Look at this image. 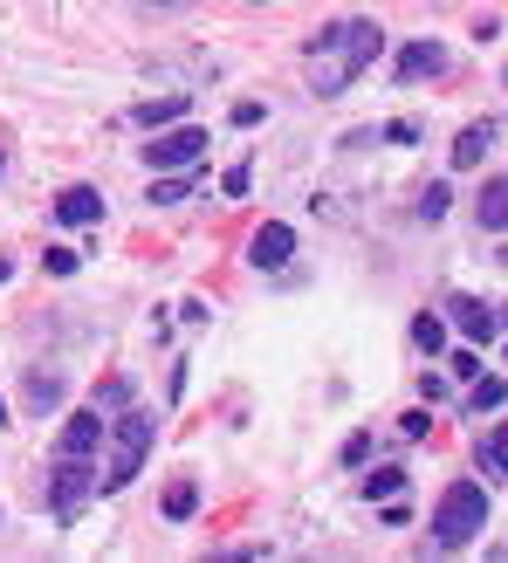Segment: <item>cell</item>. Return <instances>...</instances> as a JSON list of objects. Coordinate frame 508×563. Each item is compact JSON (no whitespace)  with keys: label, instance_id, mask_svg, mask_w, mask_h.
I'll list each match as a JSON object with an SVG mask.
<instances>
[{"label":"cell","instance_id":"1","mask_svg":"<svg viewBox=\"0 0 508 563\" xmlns=\"http://www.w3.org/2000/svg\"><path fill=\"white\" fill-rule=\"evenodd\" d=\"M378 48H385L378 21H336L330 35H317L309 42V82H317V97H344L378 63Z\"/></svg>","mask_w":508,"mask_h":563},{"label":"cell","instance_id":"2","mask_svg":"<svg viewBox=\"0 0 508 563\" xmlns=\"http://www.w3.org/2000/svg\"><path fill=\"white\" fill-rule=\"evenodd\" d=\"M152 440H158V419L131 406V412L118 419V427H110V461H103V474H97V488H110V495H118V488H131L137 474H145Z\"/></svg>","mask_w":508,"mask_h":563},{"label":"cell","instance_id":"3","mask_svg":"<svg viewBox=\"0 0 508 563\" xmlns=\"http://www.w3.org/2000/svg\"><path fill=\"white\" fill-rule=\"evenodd\" d=\"M488 529V488L482 482H454L440 495V509H433V543L440 550H461V543H474Z\"/></svg>","mask_w":508,"mask_h":563},{"label":"cell","instance_id":"4","mask_svg":"<svg viewBox=\"0 0 508 563\" xmlns=\"http://www.w3.org/2000/svg\"><path fill=\"white\" fill-rule=\"evenodd\" d=\"M200 152H207V131L200 124H173V131H158L152 145H145L152 173H186V165H200Z\"/></svg>","mask_w":508,"mask_h":563},{"label":"cell","instance_id":"5","mask_svg":"<svg viewBox=\"0 0 508 563\" xmlns=\"http://www.w3.org/2000/svg\"><path fill=\"white\" fill-rule=\"evenodd\" d=\"M97 488V467H90V454H63V467H55V516H76L82 509V495Z\"/></svg>","mask_w":508,"mask_h":563},{"label":"cell","instance_id":"6","mask_svg":"<svg viewBox=\"0 0 508 563\" xmlns=\"http://www.w3.org/2000/svg\"><path fill=\"white\" fill-rule=\"evenodd\" d=\"M289 255H296V234L281 228V220L254 228V241H247V262H254V268H289Z\"/></svg>","mask_w":508,"mask_h":563},{"label":"cell","instance_id":"7","mask_svg":"<svg viewBox=\"0 0 508 563\" xmlns=\"http://www.w3.org/2000/svg\"><path fill=\"white\" fill-rule=\"evenodd\" d=\"M446 309H454V330L467 336V344H488V336L501 330V309H488V302H474V296H454V302H446Z\"/></svg>","mask_w":508,"mask_h":563},{"label":"cell","instance_id":"8","mask_svg":"<svg viewBox=\"0 0 508 563\" xmlns=\"http://www.w3.org/2000/svg\"><path fill=\"white\" fill-rule=\"evenodd\" d=\"M103 446V412H69L63 440H55V454H97Z\"/></svg>","mask_w":508,"mask_h":563},{"label":"cell","instance_id":"9","mask_svg":"<svg viewBox=\"0 0 508 563\" xmlns=\"http://www.w3.org/2000/svg\"><path fill=\"white\" fill-rule=\"evenodd\" d=\"M55 220H69V228H97V220H103V192L97 186H69L63 200H55Z\"/></svg>","mask_w":508,"mask_h":563},{"label":"cell","instance_id":"10","mask_svg":"<svg viewBox=\"0 0 508 563\" xmlns=\"http://www.w3.org/2000/svg\"><path fill=\"white\" fill-rule=\"evenodd\" d=\"M440 69H446V48H440V42L399 48V82H427V76H440Z\"/></svg>","mask_w":508,"mask_h":563},{"label":"cell","instance_id":"11","mask_svg":"<svg viewBox=\"0 0 508 563\" xmlns=\"http://www.w3.org/2000/svg\"><path fill=\"white\" fill-rule=\"evenodd\" d=\"M474 213H482L488 234H508V179H488V186H482V207H474Z\"/></svg>","mask_w":508,"mask_h":563},{"label":"cell","instance_id":"12","mask_svg":"<svg viewBox=\"0 0 508 563\" xmlns=\"http://www.w3.org/2000/svg\"><path fill=\"white\" fill-rule=\"evenodd\" d=\"M495 137H501L495 124H467V131L454 137V165H482V158H488V145H495Z\"/></svg>","mask_w":508,"mask_h":563},{"label":"cell","instance_id":"13","mask_svg":"<svg viewBox=\"0 0 508 563\" xmlns=\"http://www.w3.org/2000/svg\"><path fill=\"white\" fill-rule=\"evenodd\" d=\"M186 118V90H173V97H152V103H137V124L145 131H158V124H179Z\"/></svg>","mask_w":508,"mask_h":563},{"label":"cell","instance_id":"14","mask_svg":"<svg viewBox=\"0 0 508 563\" xmlns=\"http://www.w3.org/2000/svg\"><path fill=\"white\" fill-rule=\"evenodd\" d=\"M27 406H35V412L63 406V378H55V372H35V378H27Z\"/></svg>","mask_w":508,"mask_h":563},{"label":"cell","instance_id":"15","mask_svg":"<svg viewBox=\"0 0 508 563\" xmlns=\"http://www.w3.org/2000/svg\"><path fill=\"white\" fill-rule=\"evenodd\" d=\"M192 509H200V488H192V482H173V488H165V516H173V522H186Z\"/></svg>","mask_w":508,"mask_h":563},{"label":"cell","instance_id":"16","mask_svg":"<svg viewBox=\"0 0 508 563\" xmlns=\"http://www.w3.org/2000/svg\"><path fill=\"white\" fill-rule=\"evenodd\" d=\"M412 344L419 351H440L446 344V317H433V309H427V317H412Z\"/></svg>","mask_w":508,"mask_h":563},{"label":"cell","instance_id":"17","mask_svg":"<svg viewBox=\"0 0 508 563\" xmlns=\"http://www.w3.org/2000/svg\"><path fill=\"white\" fill-rule=\"evenodd\" d=\"M482 467H488V474H508V419L482 440Z\"/></svg>","mask_w":508,"mask_h":563},{"label":"cell","instance_id":"18","mask_svg":"<svg viewBox=\"0 0 508 563\" xmlns=\"http://www.w3.org/2000/svg\"><path fill=\"white\" fill-rule=\"evenodd\" d=\"M186 192H192V179H173V173H158V179H152V207H179Z\"/></svg>","mask_w":508,"mask_h":563},{"label":"cell","instance_id":"19","mask_svg":"<svg viewBox=\"0 0 508 563\" xmlns=\"http://www.w3.org/2000/svg\"><path fill=\"white\" fill-rule=\"evenodd\" d=\"M399 488H406V467H378L372 482H364V495H372V501H378V495L391 501V495H399Z\"/></svg>","mask_w":508,"mask_h":563},{"label":"cell","instance_id":"20","mask_svg":"<svg viewBox=\"0 0 508 563\" xmlns=\"http://www.w3.org/2000/svg\"><path fill=\"white\" fill-rule=\"evenodd\" d=\"M501 399H508V385H501V378H482V385L467 391V406H474V412H495Z\"/></svg>","mask_w":508,"mask_h":563},{"label":"cell","instance_id":"21","mask_svg":"<svg viewBox=\"0 0 508 563\" xmlns=\"http://www.w3.org/2000/svg\"><path fill=\"white\" fill-rule=\"evenodd\" d=\"M446 207H454V192H446V186H427V192H419V220H446Z\"/></svg>","mask_w":508,"mask_h":563},{"label":"cell","instance_id":"22","mask_svg":"<svg viewBox=\"0 0 508 563\" xmlns=\"http://www.w3.org/2000/svg\"><path fill=\"white\" fill-rule=\"evenodd\" d=\"M124 399H131L124 378H103V385H97V412H103V406H124Z\"/></svg>","mask_w":508,"mask_h":563},{"label":"cell","instance_id":"23","mask_svg":"<svg viewBox=\"0 0 508 563\" xmlns=\"http://www.w3.org/2000/svg\"><path fill=\"white\" fill-rule=\"evenodd\" d=\"M42 262H48V275H76V247H48Z\"/></svg>","mask_w":508,"mask_h":563},{"label":"cell","instance_id":"24","mask_svg":"<svg viewBox=\"0 0 508 563\" xmlns=\"http://www.w3.org/2000/svg\"><path fill=\"white\" fill-rule=\"evenodd\" d=\"M344 461H351V467L372 461V433H351V440H344Z\"/></svg>","mask_w":508,"mask_h":563},{"label":"cell","instance_id":"25","mask_svg":"<svg viewBox=\"0 0 508 563\" xmlns=\"http://www.w3.org/2000/svg\"><path fill=\"white\" fill-rule=\"evenodd\" d=\"M0 419H8V406H0Z\"/></svg>","mask_w":508,"mask_h":563},{"label":"cell","instance_id":"26","mask_svg":"<svg viewBox=\"0 0 508 563\" xmlns=\"http://www.w3.org/2000/svg\"><path fill=\"white\" fill-rule=\"evenodd\" d=\"M501 262H508V255H501Z\"/></svg>","mask_w":508,"mask_h":563}]
</instances>
